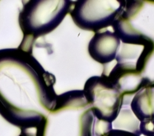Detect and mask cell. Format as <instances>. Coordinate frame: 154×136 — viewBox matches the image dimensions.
Here are the masks:
<instances>
[{"label":"cell","instance_id":"9","mask_svg":"<svg viewBox=\"0 0 154 136\" xmlns=\"http://www.w3.org/2000/svg\"><path fill=\"white\" fill-rule=\"evenodd\" d=\"M139 135L140 136H154V119L140 122Z\"/></svg>","mask_w":154,"mask_h":136},{"label":"cell","instance_id":"8","mask_svg":"<svg viewBox=\"0 0 154 136\" xmlns=\"http://www.w3.org/2000/svg\"><path fill=\"white\" fill-rule=\"evenodd\" d=\"M130 109L140 122L154 119V83H147L134 95Z\"/></svg>","mask_w":154,"mask_h":136},{"label":"cell","instance_id":"6","mask_svg":"<svg viewBox=\"0 0 154 136\" xmlns=\"http://www.w3.org/2000/svg\"><path fill=\"white\" fill-rule=\"evenodd\" d=\"M120 44L116 55V66L145 77L150 59L154 53V41L147 39L134 43Z\"/></svg>","mask_w":154,"mask_h":136},{"label":"cell","instance_id":"3","mask_svg":"<svg viewBox=\"0 0 154 136\" xmlns=\"http://www.w3.org/2000/svg\"><path fill=\"white\" fill-rule=\"evenodd\" d=\"M112 28L121 43L144 39L154 41V1L123 0L122 9Z\"/></svg>","mask_w":154,"mask_h":136},{"label":"cell","instance_id":"7","mask_svg":"<svg viewBox=\"0 0 154 136\" xmlns=\"http://www.w3.org/2000/svg\"><path fill=\"white\" fill-rule=\"evenodd\" d=\"M120 44V39L115 32H98L89 42L88 53L97 62L108 64L116 59Z\"/></svg>","mask_w":154,"mask_h":136},{"label":"cell","instance_id":"10","mask_svg":"<svg viewBox=\"0 0 154 136\" xmlns=\"http://www.w3.org/2000/svg\"><path fill=\"white\" fill-rule=\"evenodd\" d=\"M47 126H43V127L36 128L34 132L32 131V128L21 129V133L19 136H45Z\"/></svg>","mask_w":154,"mask_h":136},{"label":"cell","instance_id":"11","mask_svg":"<svg viewBox=\"0 0 154 136\" xmlns=\"http://www.w3.org/2000/svg\"><path fill=\"white\" fill-rule=\"evenodd\" d=\"M103 136H138L135 133L120 129H112Z\"/></svg>","mask_w":154,"mask_h":136},{"label":"cell","instance_id":"2","mask_svg":"<svg viewBox=\"0 0 154 136\" xmlns=\"http://www.w3.org/2000/svg\"><path fill=\"white\" fill-rule=\"evenodd\" d=\"M73 2L69 0H30L25 3L19 15L23 38L18 47L32 53L34 42L54 31L70 12Z\"/></svg>","mask_w":154,"mask_h":136},{"label":"cell","instance_id":"4","mask_svg":"<svg viewBox=\"0 0 154 136\" xmlns=\"http://www.w3.org/2000/svg\"><path fill=\"white\" fill-rule=\"evenodd\" d=\"M83 92L89 107L97 116L106 122L112 123L122 109L124 96L108 76L91 77L86 81Z\"/></svg>","mask_w":154,"mask_h":136},{"label":"cell","instance_id":"5","mask_svg":"<svg viewBox=\"0 0 154 136\" xmlns=\"http://www.w3.org/2000/svg\"><path fill=\"white\" fill-rule=\"evenodd\" d=\"M70 15L75 24L82 29L98 32L112 26L122 9L123 0L73 2Z\"/></svg>","mask_w":154,"mask_h":136},{"label":"cell","instance_id":"1","mask_svg":"<svg viewBox=\"0 0 154 136\" xmlns=\"http://www.w3.org/2000/svg\"><path fill=\"white\" fill-rule=\"evenodd\" d=\"M56 77L32 53L20 48L0 49V115L21 129L47 126L45 112H55Z\"/></svg>","mask_w":154,"mask_h":136}]
</instances>
